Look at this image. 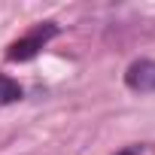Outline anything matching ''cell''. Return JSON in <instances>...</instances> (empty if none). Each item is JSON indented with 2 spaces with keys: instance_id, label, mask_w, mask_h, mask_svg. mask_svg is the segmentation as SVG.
Here are the masks:
<instances>
[{
  "instance_id": "cell-1",
  "label": "cell",
  "mask_w": 155,
  "mask_h": 155,
  "mask_svg": "<svg viewBox=\"0 0 155 155\" xmlns=\"http://www.w3.org/2000/svg\"><path fill=\"white\" fill-rule=\"evenodd\" d=\"M55 34H58V28H55V25H40L34 34H28V37L15 40V43L9 46L6 58H9V61H31V58L46 46V40H52Z\"/></svg>"
},
{
  "instance_id": "cell-2",
  "label": "cell",
  "mask_w": 155,
  "mask_h": 155,
  "mask_svg": "<svg viewBox=\"0 0 155 155\" xmlns=\"http://www.w3.org/2000/svg\"><path fill=\"white\" fill-rule=\"evenodd\" d=\"M125 82L131 91H140V94H149L155 91V61H134L125 73Z\"/></svg>"
},
{
  "instance_id": "cell-3",
  "label": "cell",
  "mask_w": 155,
  "mask_h": 155,
  "mask_svg": "<svg viewBox=\"0 0 155 155\" xmlns=\"http://www.w3.org/2000/svg\"><path fill=\"white\" fill-rule=\"evenodd\" d=\"M21 101V85L9 76H0V104H15Z\"/></svg>"
},
{
  "instance_id": "cell-4",
  "label": "cell",
  "mask_w": 155,
  "mask_h": 155,
  "mask_svg": "<svg viewBox=\"0 0 155 155\" xmlns=\"http://www.w3.org/2000/svg\"><path fill=\"white\" fill-rule=\"evenodd\" d=\"M116 155H140V149H137V146H131V149H122V152H116Z\"/></svg>"
}]
</instances>
